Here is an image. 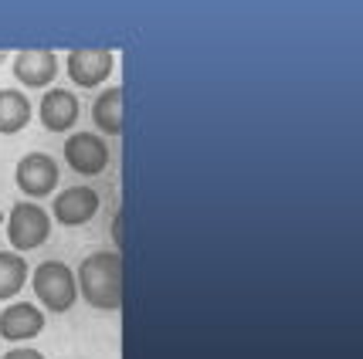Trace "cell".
I'll return each mask as SVG.
<instances>
[{
  "label": "cell",
  "instance_id": "6da1fadb",
  "mask_svg": "<svg viewBox=\"0 0 363 359\" xmlns=\"http://www.w3.org/2000/svg\"><path fill=\"white\" fill-rule=\"evenodd\" d=\"M79 288L85 302L102 312L123 309V254L119 251H99L89 254L79 268Z\"/></svg>",
  "mask_w": 363,
  "mask_h": 359
},
{
  "label": "cell",
  "instance_id": "7a4b0ae2",
  "mask_svg": "<svg viewBox=\"0 0 363 359\" xmlns=\"http://www.w3.org/2000/svg\"><path fill=\"white\" fill-rule=\"evenodd\" d=\"M34 292L41 298V305L51 312H68L79 295V281L72 275V268L62 261H45L34 271Z\"/></svg>",
  "mask_w": 363,
  "mask_h": 359
},
{
  "label": "cell",
  "instance_id": "3957f363",
  "mask_svg": "<svg viewBox=\"0 0 363 359\" xmlns=\"http://www.w3.org/2000/svg\"><path fill=\"white\" fill-rule=\"evenodd\" d=\"M51 234V220L48 214L31 200H21L11 207V217H7V237L17 251H34L38 244H45Z\"/></svg>",
  "mask_w": 363,
  "mask_h": 359
},
{
  "label": "cell",
  "instance_id": "277c9868",
  "mask_svg": "<svg viewBox=\"0 0 363 359\" xmlns=\"http://www.w3.org/2000/svg\"><path fill=\"white\" fill-rule=\"evenodd\" d=\"M112 64H116V55L106 47H75L65 58V72L79 89H95L112 75Z\"/></svg>",
  "mask_w": 363,
  "mask_h": 359
},
{
  "label": "cell",
  "instance_id": "5b68a950",
  "mask_svg": "<svg viewBox=\"0 0 363 359\" xmlns=\"http://www.w3.org/2000/svg\"><path fill=\"white\" fill-rule=\"evenodd\" d=\"M14 180L24 197H48V193H55V187H58V163L48 156V153H28V156L17 163Z\"/></svg>",
  "mask_w": 363,
  "mask_h": 359
},
{
  "label": "cell",
  "instance_id": "8992f818",
  "mask_svg": "<svg viewBox=\"0 0 363 359\" xmlns=\"http://www.w3.org/2000/svg\"><path fill=\"white\" fill-rule=\"evenodd\" d=\"M65 163L82 176H99L109 163V146L92 132H75L65 142Z\"/></svg>",
  "mask_w": 363,
  "mask_h": 359
},
{
  "label": "cell",
  "instance_id": "52a82bcc",
  "mask_svg": "<svg viewBox=\"0 0 363 359\" xmlns=\"http://www.w3.org/2000/svg\"><path fill=\"white\" fill-rule=\"evenodd\" d=\"M58 75V58L45 47H28L14 58V79L24 89H45Z\"/></svg>",
  "mask_w": 363,
  "mask_h": 359
},
{
  "label": "cell",
  "instance_id": "ba28073f",
  "mask_svg": "<svg viewBox=\"0 0 363 359\" xmlns=\"http://www.w3.org/2000/svg\"><path fill=\"white\" fill-rule=\"evenodd\" d=\"M99 203L102 200L92 187H68L55 200V217L62 220L65 227H79V224H89L99 214Z\"/></svg>",
  "mask_w": 363,
  "mask_h": 359
},
{
  "label": "cell",
  "instance_id": "9c48e42d",
  "mask_svg": "<svg viewBox=\"0 0 363 359\" xmlns=\"http://www.w3.org/2000/svg\"><path fill=\"white\" fill-rule=\"evenodd\" d=\"M41 329H45V312H41L38 305H31V302H17V305L0 312V336H4L7 343L34 339Z\"/></svg>",
  "mask_w": 363,
  "mask_h": 359
},
{
  "label": "cell",
  "instance_id": "30bf717a",
  "mask_svg": "<svg viewBox=\"0 0 363 359\" xmlns=\"http://www.w3.org/2000/svg\"><path fill=\"white\" fill-rule=\"evenodd\" d=\"M38 112H41V125L48 132H65L79 122V98L65 89H51V92H45Z\"/></svg>",
  "mask_w": 363,
  "mask_h": 359
},
{
  "label": "cell",
  "instance_id": "8fae6325",
  "mask_svg": "<svg viewBox=\"0 0 363 359\" xmlns=\"http://www.w3.org/2000/svg\"><path fill=\"white\" fill-rule=\"evenodd\" d=\"M28 122H31V102H28V95L14 92V89H0V132L4 136H14Z\"/></svg>",
  "mask_w": 363,
  "mask_h": 359
},
{
  "label": "cell",
  "instance_id": "7c38bea8",
  "mask_svg": "<svg viewBox=\"0 0 363 359\" xmlns=\"http://www.w3.org/2000/svg\"><path fill=\"white\" fill-rule=\"evenodd\" d=\"M92 119L106 136L123 132V89H106L92 102Z\"/></svg>",
  "mask_w": 363,
  "mask_h": 359
},
{
  "label": "cell",
  "instance_id": "4fadbf2b",
  "mask_svg": "<svg viewBox=\"0 0 363 359\" xmlns=\"http://www.w3.org/2000/svg\"><path fill=\"white\" fill-rule=\"evenodd\" d=\"M28 281V265L21 254H11V251H0V302L4 298L17 295Z\"/></svg>",
  "mask_w": 363,
  "mask_h": 359
},
{
  "label": "cell",
  "instance_id": "5bb4252c",
  "mask_svg": "<svg viewBox=\"0 0 363 359\" xmlns=\"http://www.w3.org/2000/svg\"><path fill=\"white\" fill-rule=\"evenodd\" d=\"M4 359H45L38 349H14V353H7Z\"/></svg>",
  "mask_w": 363,
  "mask_h": 359
},
{
  "label": "cell",
  "instance_id": "9a60e30c",
  "mask_svg": "<svg viewBox=\"0 0 363 359\" xmlns=\"http://www.w3.org/2000/svg\"><path fill=\"white\" fill-rule=\"evenodd\" d=\"M112 241L123 248V214H116V217H112Z\"/></svg>",
  "mask_w": 363,
  "mask_h": 359
},
{
  "label": "cell",
  "instance_id": "2e32d148",
  "mask_svg": "<svg viewBox=\"0 0 363 359\" xmlns=\"http://www.w3.org/2000/svg\"><path fill=\"white\" fill-rule=\"evenodd\" d=\"M4 62H7V55H4V51H0V64H4Z\"/></svg>",
  "mask_w": 363,
  "mask_h": 359
}]
</instances>
